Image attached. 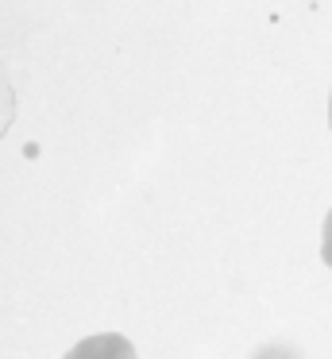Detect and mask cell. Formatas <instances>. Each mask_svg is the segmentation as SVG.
<instances>
[{
  "label": "cell",
  "instance_id": "obj_2",
  "mask_svg": "<svg viewBox=\"0 0 332 359\" xmlns=\"http://www.w3.org/2000/svg\"><path fill=\"white\" fill-rule=\"evenodd\" d=\"M251 359H301V355L290 348V344H267V348H259Z\"/></svg>",
  "mask_w": 332,
  "mask_h": 359
},
{
  "label": "cell",
  "instance_id": "obj_3",
  "mask_svg": "<svg viewBox=\"0 0 332 359\" xmlns=\"http://www.w3.org/2000/svg\"><path fill=\"white\" fill-rule=\"evenodd\" d=\"M321 259L332 266V209H328V217H324V236H321Z\"/></svg>",
  "mask_w": 332,
  "mask_h": 359
},
{
  "label": "cell",
  "instance_id": "obj_1",
  "mask_svg": "<svg viewBox=\"0 0 332 359\" xmlns=\"http://www.w3.org/2000/svg\"><path fill=\"white\" fill-rule=\"evenodd\" d=\"M62 359H135V348L120 332H97V336L77 340Z\"/></svg>",
  "mask_w": 332,
  "mask_h": 359
},
{
  "label": "cell",
  "instance_id": "obj_4",
  "mask_svg": "<svg viewBox=\"0 0 332 359\" xmlns=\"http://www.w3.org/2000/svg\"><path fill=\"white\" fill-rule=\"evenodd\" d=\"M328 128H332V93H328Z\"/></svg>",
  "mask_w": 332,
  "mask_h": 359
}]
</instances>
